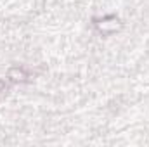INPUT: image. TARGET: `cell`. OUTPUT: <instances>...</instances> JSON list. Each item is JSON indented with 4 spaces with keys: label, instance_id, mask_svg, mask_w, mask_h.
I'll list each match as a JSON object with an SVG mask.
<instances>
[{
    "label": "cell",
    "instance_id": "6da1fadb",
    "mask_svg": "<svg viewBox=\"0 0 149 147\" xmlns=\"http://www.w3.org/2000/svg\"><path fill=\"white\" fill-rule=\"evenodd\" d=\"M94 24L102 35H113L121 28V23L116 16H104L102 19H94Z\"/></svg>",
    "mask_w": 149,
    "mask_h": 147
},
{
    "label": "cell",
    "instance_id": "7a4b0ae2",
    "mask_svg": "<svg viewBox=\"0 0 149 147\" xmlns=\"http://www.w3.org/2000/svg\"><path fill=\"white\" fill-rule=\"evenodd\" d=\"M9 78L12 81H26L28 74L23 68H12V69H9Z\"/></svg>",
    "mask_w": 149,
    "mask_h": 147
},
{
    "label": "cell",
    "instance_id": "3957f363",
    "mask_svg": "<svg viewBox=\"0 0 149 147\" xmlns=\"http://www.w3.org/2000/svg\"><path fill=\"white\" fill-rule=\"evenodd\" d=\"M5 88H7V87H5V83H3V81H2V80H0V92H3V90H5Z\"/></svg>",
    "mask_w": 149,
    "mask_h": 147
}]
</instances>
